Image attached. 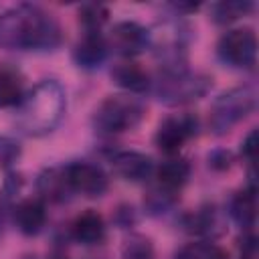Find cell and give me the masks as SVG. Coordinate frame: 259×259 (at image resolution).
<instances>
[{
    "label": "cell",
    "instance_id": "obj_1",
    "mask_svg": "<svg viewBox=\"0 0 259 259\" xmlns=\"http://www.w3.org/2000/svg\"><path fill=\"white\" fill-rule=\"evenodd\" d=\"M63 45L59 20L36 4H18L0 14V47L22 53H51Z\"/></svg>",
    "mask_w": 259,
    "mask_h": 259
},
{
    "label": "cell",
    "instance_id": "obj_2",
    "mask_svg": "<svg viewBox=\"0 0 259 259\" xmlns=\"http://www.w3.org/2000/svg\"><path fill=\"white\" fill-rule=\"evenodd\" d=\"M67 95L57 79H45L24 93L16 107V125L30 138L51 134L63 119Z\"/></svg>",
    "mask_w": 259,
    "mask_h": 259
},
{
    "label": "cell",
    "instance_id": "obj_3",
    "mask_svg": "<svg viewBox=\"0 0 259 259\" xmlns=\"http://www.w3.org/2000/svg\"><path fill=\"white\" fill-rule=\"evenodd\" d=\"M212 87V79L204 73H194L188 67L182 69H160L152 79L150 91L158 101L166 105H186L198 101Z\"/></svg>",
    "mask_w": 259,
    "mask_h": 259
},
{
    "label": "cell",
    "instance_id": "obj_4",
    "mask_svg": "<svg viewBox=\"0 0 259 259\" xmlns=\"http://www.w3.org/2000/svg\"><path fill=\"white\" fill-rule=\"evenodd\" d=\"M190 28L180 18H166L148 28V49H152L160 69L186 67Z\"/></svg>",
    "mask_w": 259,
    "mask_h": 259
},
{
    "label": "cell",
    "instance_id": "obj_5",
    "mask_svg": "<svg viewBox=\"0 0 259 259\" xmlns=\"http://www.w3.org/2000/svg\"><path fill=\"white\" fill-rule=\"evenodd\" d=\"M144 113H146V107L138 97L130 93L109 95L97 105L93 113V127L103 136H117L138 127Z\"/></svg>",
    "mask_w": 259,
    "mask_h": 259
},
{
    "label": "cell",
    "instance_id": "obj_6",
    "mask_svg": "<svg viewBox=\"0 0 259 259\" xmlns=\"http://www.w3.org/2000/svg\"><path fill=\"white\" fill-rule=\"evenodd\" d=\"M257 107V89L253 85L233 87L221 93L208 113V125L217 136L231 132L239 121H243Z\"/></svg>",
    "mask_w": 259,
    "mask_h": 259
},
{
    "label": "cell",
    "instance_id": "obj_7",
    "mask_svg": "<svg viewBox=\"0 0 259 259\" xmlns=\"http://www.w3.org/2000/svg\"><path fill=\"white\" fill-rule=\"evenodd\" d=\"M221 63L233 69H253L257 61V36L251 28L227 30L217 42Z\"/></svg>",
    "mask_w": 259,
    "mask_h": 259
},
{
    "label": "cell",
    "instance_id": "obj_8",
    "mask_svg": "<svg viewBox=\"0 0 259 259\" xmlns=\"http://www.w3.org/2000/svg\"><path fill=\"white\" fill-rule=\"evenodd\" d=\"M198 130V119L192 113H176L160 121L154 142L164 154H176Z\"/></svg>",
    "mask_w": 259,
    "mask_h": 259
},
{
    "label": "cell",
    "instance_id": "obj_9",
    "mask_svg": "<svg viewBox=\"0 0 259 259\" xmlns=\"http://www.w3.org/2000/svg\"><path fill=\"white\" fill-rule=\"evenodd\" d=\"M105 40H107L109 51L132 59L148 49V28L136 20H121L113 24Z\"/></svg>",
    "mask_w": 259,
    "mask_h": 259
},
{
    "label": "cell",
    "instance_id": "obj_10",
    "mask_svg": "<svg viewBox=\"0 0 259 259\" xmlns=\"http://www.w3.org/2000/svg\"><path fill=\"white\" fill-rule=\"evenodd\" d=\"M65 174H67L71 190L79 192L83 196L95 198V196H101L107 190V176L93 162L79 160V162L65 164Z\"/></svg>",
    "mask_w": 259,
    "mask_h": 259
},
{
    "label": "cell",
    "instance_id": "obj_11",
    "mask_svg": "<svg viewBox=\"0 0 259 259\" xmlns=\"http://www.w3.org/2000/svg\"><path fill=\"white\" fill-rule=\"evenodd\" d=\"M109 162H111L113 172L127 182H144L154 174L152 158L142 152H136V150L113 152Z\"/></svg>",
    "mask_w": 259,
    "mask_h": 259
},
{
    "label": "cell",
    "instance_id": "obj_12",
    "mask_svg": "<svg viewBox=\"0 0 259 259\" xmlns=\"http://www.w3.org/2000/svg\"><path fill=\"white\" fill-rule=\"evenodd\" d=\"M109 55L107 40L101 32H85L73 47V61L85 71L99 69Z\"/></svg>",
    "mask_w": 259,
    "mask_h": 259
},
{
    "label": "cell",
    "instance_id": "obj_13",
    "mask_svg": "<svg viewBox=\"0 0 259 259\" xmlns=\"http://www.w3.org/2000/svg\"><path fill=\"white\" fill-rule=\"evenodd\" d=\"M36 192L42 202H63L73 192L65 174V166H53L36 176Z\"/></svg>",
    "mask_w": 259,
    "mask_h": 259
},
{
    "label": "cell",
    "instance_id": "obj_14",
    "mask_svg": "<svg viewBox=\"0 0 259 259\" xmlns=\"http://www.w3.org/2000/svg\"><path fill=\"white\" fill-rule=\"evenodd\" d=\"M14 225L16 229L26 235H38L47 225V206L40 198H26L16 204L14 208Z\"/></svg>",
    "mask_w": 259,
    "mask_h": 259
},
{
    "label": "cell",
    "instance_id": "obj_15",
    "mask_svg": "<svg viewBox=\"0 0 259 259\" xmlns=\"http://www.w3.org/2000/svg\"><path fill=\"white\" fill-rule=\"evenodd\" d=\"M111 79L115 85L125 89L127 93H144L150 91L152 77L134 61H121L111 67Z\"/></svg>",
    "mask_w": 259,
    "mask_h": 259
},
{
    "label": "cell",
    "instance_id": "obj_16",
    "mask_svg": "<svg viewBox=\"0 0 259 259\" xmlns=\"http://www.w3.org/2000/svg\"><path fill=\"white\" fill-rule=\"evenodd\" d=\"M71 235L81 245H99L105 239V221L97 210H85L73 221Z\"/></svg>",
    "mask_w": 259,
    "mask_h": 259
},
{
    "label": "cell",
    "instance_id": "obj_17",
    "mask_svg": "<svg viewBox=\"0 0 259 259\" xmlns=\"http://www.w3.org/2000/svg\"><path fill=\"white\" fill-rule=\"evenodd\" d=\"M190 178V164L184 158H168L156 168V186L170 190V192H180V188L188 182Z\"/></svg>",
    "mask_w": 259,
    "mask_h": 259
},
{
    "label": "cell",
    "instance_id": "obj_18",
    "mask_svg": "<svg viewBox=\"0 0 259 259\" xmlns=\"http://www.w3.org/2000/svg\"><path fill=\"white\" fill-rule=\"evenodd\" d=\"M229 214L241 229H251L257 219V192L255 186L239 190L229 202Z\"/></svg>",
    "mask_w": 259,
    "mask_h": 259
},
{
    "label": "cell",
    "instance_id": "obj_19",
    "mask_svg": "<svg viewBox=\"0 0 259 259\" xmlns=\"http://www.w3.org/2000/svg\"><path fill=\"white\" fill-rule=\"evenodd\" d=\"M221 217L219 210L214 206H202L190 214H186L184 219V227L188 233L192 235H200V237H217L223 229H221Z\"/></svg>",
    "mask_w": 259,
    "mask_h": 259
},
{
    "label": "cell",
    "instance_id": "obj_20",
    "mask_svg": "<svg viewBox=\"0 0 259 259\" xmlns=\"http://www.w3.org/2000/svg\"><path fill=\"white\" fill-rule=\"evenodd\" d=\"M24 93V77L16 69L0 67V107H18Z\"/></svg>",
    "mask_w": 259,
    "mask_h": 259
},
{
    "label": "cell",
    "instance_id": "obj_21",
    "mask_svg": "<svg viewBox=\"0 0 259 259\" xmlns=\"http://www.w3.org/2000/svg\"><path fill=\"white\" fill-rule=\"evenodd\" d=\"M253 10V2L249 0H223L210 6V20L217 24H231Z\"/></svg>",
    "mask_w": 259,
    "mask_h": 259
},
{
    "label": "cell",
    "instance_id": "obj_22",
    "mask_svg": "<svg viewBox=\"0 0 259 259\" xmlns=\"http://www.w3.org/2000/svg\"><path fill=\"white\" fill-rule=\"evenodd\" d=\"M77 16H79V24L85 28V32H99L101 26L109 18V10H107V6L99 4V2H87V4L79 6Z\"/></svg>",
    "mask_w": 259,
    "mask_h": 259
},
{
    "label": "cell",
    "instance_id": "obj_23",
    "mask_svg": "<svg viewBox=\"0 0 259 259\" xmlns=\"http://www.w3.org/2000/svg\"><path fill=\"white\" fill-rule=\"evenodd\" d=\"M174 259H227V253L210 241H196L180 247Z\"/></svg>",
    "mask_w": 259,
    "mask_h": 259
},
{
    "label": "cell",
    "instance_id": "obj_24",
    "mask_svg": "<svg viewBox=\"0 0 259 259\" xmlns=\"http://www.w3.org/2000/svg\"><path fill=\"white\" fill-rule=\"evenodd\" d=\"M176 198H178V194H174V192H170V190H164V188H160V186H152L150 192H148L146 198H144V208L148 210V214L158 217V214L168 212V210L174 206Z\"/></svg>",
    "mask_w": 259,
    "mask_h": 259
},
{
    "label": "cell",
    "instance_id": "obj_25",
    "mask_svg": "<svg viewBox=\"0 0 259 259\" xmlns=\"http://www.w3.org/2000/svg\"><path fill=\"white\" fill-rule=\"evenodd\" d=\"M123 259H154V245L146 235L132 233L121 245Z\"/></svg>",
    "mask_w": 259,
    "mask_h": 259
},
{
    "label": "cell",
    "instance_id": "obj_26",
    "mask_svg": "<svg viewBox=\"0 0 259 259\" xmlns=\"http://www.w3.org/2000/svg\"><path fill=\"white\" fill-rule=\"evenodd\" d=\"M22 148L16 140L8 136H0V168H10L18 162Z\"/></svg>",
    "mask_w": 259,
    "mask_h": 259
},
{
    "label": "cell",
    "instance_id": "obj_27",
    "mask_svg": "<svg viewBox=\"0 0 259 259\" xmlns=\"http://www.w3.org/2000/svg\"><path fill=\"white\" fill-rule=\"evenodd\" d=\"M241 156L249 164L255 162V158H257V130H251L247 134V138L243 140V144H241Z\"/></svg>",
    "mask_w": 259,
    "mask_h": 259
},
{
    "label": "cell",
    "instance_id": "obj_28",
    "mask_svg": "<svg viewBox=\"0 0 259 259\" xmlns=\"http://www.w3.org/2000/svg\"><path fill=\"white\" fill-rule=\"evenodd\" d=\"M231 162H233V156L227 150H214L208 156V166L214 168V170H227L231 166Z\"/></svg>",
    "mask_w": 259,
    "mask_h": 259
},
{
    "label": "cell",
    "instance_id": "obj_29",
    "mask_svg": "<svg viewBox=\"0 0 259 259\" xmlns=\"http://www.w3.org/2000/svg\"><path fill=\"white\" fill-rule=\"evenodd\" d=\"M115 223H117V227H121V229L134 227V225H136V212H134V208H132V206H119V208L115 210Z\"/></svg>",
    "mask_w": 259,
    "mask_h": 259
},
{
    "label": "cell",
    "instance_id": "obj_30",
    "mask_svg": "<svg viewBox=\"0 0 259 259\" xmlns=\"http://www.w3.org/2000/svg\"><path fill=\"white\" fill-rule=\"evenodd\" d=\"M239 259H257V245H255V239L249 237L243 245V253Z\"/></svg>",
    "mask_w": 259,
    "mask_h": 259
},
{
    "label": "cell",
    "instance_id": "obj_31",
    "mask_svg": "<svg viewBox=\"0 0 259 259\" xmlns=\"http://www.w3.org/2000/svg\"><path fill=\"white\" fill-rule=\"evenodd\" d=\"M170 8L176 12L174 16H180V14H188V12H194L198 8V4H184V2H178V4H170Z\"/></svg>",
    "mask_w": 259,
    "mask_h": 259
},
{
    "label": "cell",
    "instance_id": "obj_32",
    "mask_svg": "<svg viewBox=\"0 0 259 259\" xmlns=\"http://www.w3.org/2000/svg\"><path fill=\"white\" fill-rule=\"evenodd\" d=\"M55 259H65V257H55Z\"/></svg>",
    "mask_w": 259,
    "mask_h": 259
}]
</instances>
